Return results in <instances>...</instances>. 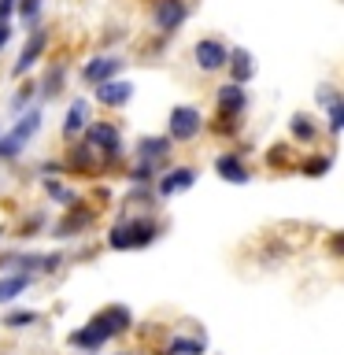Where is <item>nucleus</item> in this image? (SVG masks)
<instances>
[{
  "label": "nucleus",
  "mask_w": 344,
  "mask_h": 355,
  "mask_svg": "<svg viewBox=\"0 0 344 355\" xmlns=\"http://www.w3.org/2000/svg\"><path fill=\"white\" fill-rule=\"evenodd\" d=\"M41 130V111L37 107H30V111H22V119L11 126V133H4L0 137V159H15V155L30 144V137Z\"/></svg>",
  "instance_id": "obj_1"
},
{
  "label": "nucleus",
  "mask_w": 344,
  "mask_h": 355,
  "mask_svg": "<svg viewBox=\"0 0 344 355\" xmlns=\"http://www.w3.org/2000/svg\"><path fill=\"white\" fill-rule=\"evenodd\" d=\"M155 233H160V226H155V222H148V218H141V222H122V226L111 230L108 244H111V248H119V252L144 248V244H152Z\"/></svg>",
  "instance_id": "obj_2"
},
{
  "label": "nucleus",
  "mask_w": 344,
  "mask_h": 355,
  "mask_svg": "<svg viewBox=\"0 0 344 355\" xmlns=\"http://www.w3.org/2000/svg\"><path fill=\"white\" fill-rule=\"evenodd\" d=\"M166 130H171V141H193L200 133V111L189 104H178L166 119Z\"/></svg>",
  "instance_id": "obj_3"
},
{
  "label": "nucleus",
  "mask_w": 344,
  "mask_h": 355,
  "mask_svg": "<svg viewBox=\"0 0 344 355\" xmlns=\"http://www.w3.org/2000/svg\"><path fill=\"white\" fill-rule=\"evenodd\" d=\"M85 144H89V148H96V152H104L108 159H119V155H122V137H119L115 126H108V122H96V126H89Z\"/></svg>",
  "instance_id": "obj_4"
},
{
  "label": "nucleus",
  "mask_w": 344,
  "mask_h": 355,
  "mask_svg": "<svg viewBox=\"0 0 344 355\" xmlns=\"http://www.w3.org/2000/svg\"><path fill=\"white\" fill-rule=\"evenodd\" d=\"M108 337H115V333H111V326H108L104 318H93L85 329H74V333H71V344H74V348H82V352H96Z\"/></svg>",
  "instance_id": "obj_5"
},
{
  "label": "nucleus",
  "mask_w": 344,
  "mask_h": 355,
  "mask_svg": "<svg viewBox=\"0 0 344 355\" xmlns=\"http://www.w3.org/2000/svg\"><path fill=\"white\" fill-rule=\"evenodd\" d=\"M185 15H189V8H185V0H160L155 4V30H163V33H174L178 26L185 22Z\"/></svg>",
  "instance_id": "obj_6"
},
{
  "label": "nucleus",
  "mask_w": 344,
  "mask_h": 355,
  "mask_svg": "<svg viewBox=\"0 0 344 355\" xmlns=\"http://www.w3.org/2000/svg\"><path fill=\"white\" fill-rule=\"evenodd\" d=\"M193 55H196L200 71H218V67H226L230 52H226V44H222V41H196Z\"/></svg>",
  "instance_id": "obj_7"
},
{
  "label": "nucleus",
  "mask_w": 344,
  "mask_h": 355,
  "mask_svg": "<svg viewBox=\"0 0 344 355\" xmlns=\"http://www.w3.org/2000/svg\"><path fill=\"white\" fill-rule=\"evenodd\" d=\"M44 41H49V33H44V30H33L30 33V41H26V49H22V55H19V60H15V67H11V74H26L30 71V67L33 63H37V55L44 52Z\"/></svg>",
  "instance_id": "obj_8"
},
{
  "label": "nucleus",
  "mask_w": 344,
  "mask_h": 355,
  "mask_svg": "<svg viewBox=\"0 0 344 355\" xmlns=\"http://www.w3.org/2000/svg\"><path fill=\"white\" fill-rule=\"evenodd\" d=\"M122 71V60H115V55H96V60H89L85 63V82H93V85H100V82H108V78H115Z\"/></svg>",
  "instance_id": "obj_9"
},
{
  "label": "nucleus",
  "mask_w": 344,
  "mask_h": 355,
  "mask_svg": "<svg viewBox=\"0 0 344 355\" xmlns=\"http://www.w3.org/2000/svg\"><path fill=\"white\" fill-rule=\"evenodd\" d=\"M130 96H133L130 82H115V78H108V82L96 85V100H100V104H108V107H122Z\"/></svg>",
  "instance_id": "obj_10"
},
{
  "label": "nucleus",
  "mask_w": 344,
  "mask_h": 355,
  "mask_svg": "<svg viewBox=\"0 0 344 355\" xmlns=\"http://www.w3.org/2000/svg\"><path fill=\"white\" fill-rule=\"evenodd\" d=\"M218 107H222V119L244 115V89H241V82H230V85L218 89Z\"/></svg>",
  "instance_id": "obj_11"
},
{
  "label": "nucleus",
  "mask_w": 344,
  "mask_h": 355,
  "mask_svg": "<svg viewBox=\"0 0 344 355\" xmlns=\"http://www.w3.org/2000/svg\"><path fill=\"white\" fill-rule=\"evenodd\" d=\"M196 182V171H189V166H174V171H166L160 178V196H174L182 193V189H189Z\"/></svg>",
  "instance_id": "obj_12"
},
{
  "label": "nucleus",
  "mask_w": 344,
  "mask_h": 355,
  "mask_svg": "<svg viewBox=\"0 0 344 355\" xmlns=\"http://www.w3.org/2000/svg\"><path fill=\"white\" fill-rule=\"evenodd\" d=\"M215 171L222 174V178H226V182H233V185H244V182H248V166H244L241 163V155H218V159H215Z\"/></svg>",
  "instance_id": "obj_13"
},
{
  "label": "nucleus",
  "mask_w": 344,
  "mask_h": 355,
  "mask_svg": "<svg viewBox=\"0 0 344 355\" xmlns=\"http://www.w3.org/2000/svg\"><path fill=\"white\" fill-rule=\"evenodd\" d=\"M89 126V100H74L67 107V122H63V137H74L78 130Z\"/></svg>",
  "instance_id": "obj_14"
},
{
  "label": "nucleus",
  "mask_w": 344,
  "mask_h": 355,
  "mask_svg": "<svg viewBox=\"0 0 344 355\" xmlns=\"http://www.w3.org/2000/svg\"><path fill=\"white\" fill-rule=\"evenodd\" d=\"M26 288H30V274H26V270L0 277V304H11V300H19L22 293H26Z\"/></svg>",
  "instance_id": "obj_15"
},
{
  "label": "nucleus",
  "mask_w": 344,
  "mask_h": 355,
  "mask_svg": "<svg viewBox=\"0 0 344 355\" xmlns=\"http://www.w3.org/2000/svg\"><path fill=\"white\" fill-rule=\"evenodd\" d=\"M171 152V137H141L137 141V155L144 163H152V159H160V155Z\"/></svg>",
  "instance_id": "obj_16"
},
{
  "label": "nucleus",
  "mask_w": 344,
  "mask_h": 355,
  "mask_svg": "<svg viewBox=\"0 0 344 355\" xmlns=\"http://www.w3.org/2000/svg\"><path fill=\"white\" fill-rule=\"evenodd\" d=\"M226 63L233 67V78H237V82H248V78L255 74V67H252V55L244 52V49H233V52L226 55Z\"/></svg>",
  "instance_id": "obj_17"
},
{
  "label": "nucleus",
  "mask_w": 344,
  "mask_h": 355,
  "mask_svg": "<svg viewBox=\"0 0 344 355\" xmlns=\"http://www.w3.org/2000/svg\"><path fill=\"white\" fill-rule=\"evenodd\" d=\"M89 222H93V211H71V215L55 226V237H71L74 230H85Z\"/></svg>",
  "instance_id": "obj_18"
},
{
  "label": "nucleus",
  "mask_w": 344,
  "mask_h": 355,
  "mask_svg": "<svg viewBox=\"0 0 344 355\" xmlns=\"http://www.w3.org/2000/svg\"><path fill=\"white\" fill-rule=\"evenodd\" d=\"M100 318H104L108 326H111V333H126V329H130V311H126V307H119V304H115V307H108Z\"/></svg>",
  "instance_id": "obj_19"
},
{
  "label": "nucleus",
  "mask_w": 344,
  "mask_h": 355,
  "mask_svg": "<svg viewBox=\"0 0 344 355\" xmlns=\"http://www.w3.org/2000/svg\"><path fill=\"white\" fill-rule=\"evenodd\" d=\"M166 355H204V340H185V337H178L166 344Z\"/></svg>",
  "instance_id": "obj_20"
},
{
  "label": "nucleus",
  "mask_w": 344,
  "mask_h": 355,
  "mask_svg": "<svg viewBox=\"0 0 344 355\" xmlns=\"http://www.w3.org/2000/svg\"><path fill=\"white\" fill-rule=\"evenodd\" d=\"M37 318H41L37 311H11V315L4 318V326H8V329H26L30 322H37Z\"/></svg>",
  "instance_id": "obj_21"
},
{
  "label": "nucleus",
  "mask_w": 344,
  "mask_h": 355,
  "mask_svg": "<svg viewBox=\"0 0 344 355\" xmlns=\"http://www.w3.org/2000/svg\"><path fill=\"white\" fill-rule=\"evenodd\" d=\"M326 100H329V133H341V126H344V107H341L337 96H326Z\"/></svg>",
  "instance_id": "obj_22"
},
{
  "label": "nucleus",
  "mask_w": 344,
  "mask_h": 355,
  "mask_svg": "<svg viewBox=\"0 0 344 355\" xmlns=\"http://www.w3.org/2000/svg\"><path fill=\"white\" fill-rule=\"evenodd\" d=\"M60 85H63V67H52V74L49 78H44V89H41V96H55V93H60Z\"/></svg>",
  "instance_id": "obj_23"
},
{
  "label": "nucleus",
  "mask_w": 344,
  "mask_h": 355,
  "mask_svg": "<svg viewBox=\"0 0 344 355\" xmlns=\"http://www.w3.org/2000/svg\"><path fill=\"white\" fill-rule=\"evenodd\" d=\"M44 189H49V193L60 200V204H74V193H71V189H63L60 182H52V178H44Z\"/></svg>",
  "instance_id": "obj_24"
},
{
  "label": "nucleus",
  "mask_w": 344,
  "mask_h": 355,
  "mask_svg": "<svg viewBox=\"0 0 344 355\" xmlns=\"http://www.w3.org/2000/svg\"><path fill=\"white\" fill-rule=\"evenodd\" d=\"M293 133H296L300 141H315V126H311L304 115H296V119H293Z\"/></svg>",
  "instance_id": "obj_25"
},
{
  "label": "nucleus",
  "mask_w": 344,
  "mask_h": 355,
  "mask_svg": "<svg viewBox=\"0 0 344 355\" xmlns=\"http://www.w3.org/2000/svg\"><path fill=\"white\" fill-rule=\"evenodd\" d=\"M37 11H41V0H22V8H19V19L33 22V19H37Z\"/></svg>",
  "instance_id": "obj_26"
},
{
  "label": "nucleus",
  "mask_w": 344,
  "mask_h": 355,
  "mask_svg": "<svg viewBox=\"0 0 344 355\" xmlns=\"http://www.w3.org/2000/svg\"><path fill=\"white\" fill-rule=\"evenodd\" d=\"M148 178H152V163H141L137 171H133V182H137V185H144Z\"/></svg>",
  "instance_id": "obj_27"
},
{
  "label": "nucleus",
  "mask_w": 344,
  "mask_h": 355,
  "mask_svg": "<svg viewBox=\"0 0 344 355\" xmlns=\"http://www.w3.org/2000/svg\"><path fill=\"white\" fill-rule=\"evenodd\" d=\"M26 100H30V89H19V93H15V100H11V107H26Z\"/></svg>",
  "instance_id": "obj_28"
},
{
  "label": "nucleus",
  "mask_w": 344,
  "mask_h": 355,
  "mask_svg": "<svg viewBox=\"0 0 344 355\" xmlns=\"http://www.w3.org/2000/svg\"><path fill=\"white\" fill-rule=\"evenodd\" d=\"M329 171V159H318V163H307V174H326Z\"/></svg>",
  "instance_id": "obj_29"
},
{
  "label": "nucleus",
  "mask_w": 344,
  "mask_h": 355,
  "mask_svg": "<svg viewBox=\"0 0 344 355\" xmlns=\"http://www.w3.org/2000/svg\"><path fill=\"white\" fill-rule=\"evenodd\" d=\"M8 37H11V22H0V49L8 44Z\"/></svg>",
  "instance_id": "obj_30"
},
{
  "label": "nucleus",
  "mask_w": 344,
  "mask_h": 355,
  "mask_svg": "<svg viewBox=\"0 0 344 355\" xmlns=\"http://www.w3.org/2000/svg\"><path fill=\"white\" fill-rule=\"evenodd\" d=\"M0 233H4V230H0Z\"/></svg>",
  "instance_id": "obj_31"
}]
</instances>
